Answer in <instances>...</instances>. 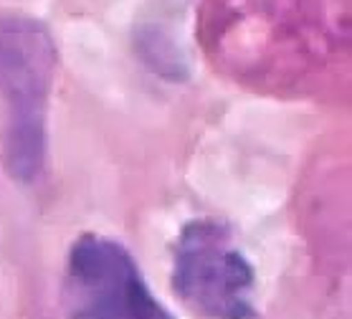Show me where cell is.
<instances>
[{
  "label": "cell",
  "instance_id": "obj_1",
  "mask_svg": "<svg viewBox=\"0 0 352 319\" xmlns=\"http://www.w3.org/2000/svg\"><path fill=\"white\" fill-rule=\"evenodd\" d=\"M54 76L56 43L46 25L23 13H0V160L23 185L46 168Z\"/></svg>",
  "mask_w": 352,
  "mask_h": 319
},
{
  "label": "cell",
  "instance_id": "obj_2",
  "mask_svg": "<svg viewBox=\"0 0 352 319\" xmlns=\"http://www.w3.org/2000/svg\"><path fill=\"white\" fill-rule=\"evenodd\" d=\"M173 289L206 319H256V274L218 221H190L175 243Z\"/></svg>",
  "mask_w": 352,
  "mask_h": 319
},
{
  "label": "cell",
  "instance_id": "obj_3",
  "mask_svg": "<svg viewBox=\"0 0 352 319\" xmlns=\"http://www.w3.org/2000/svg\"><path fill=\"white\" fill-rule=\"evenodd\" d=\"M64 304L72 319H173L127 248L96 233L81 236L72 246Z\"/></svg>",
  "mask_w": 352,
  "mask_h": 319
}]
</instances>
